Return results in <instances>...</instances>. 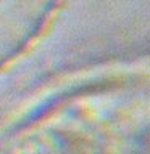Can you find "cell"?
<instances>
[]
</instances>
